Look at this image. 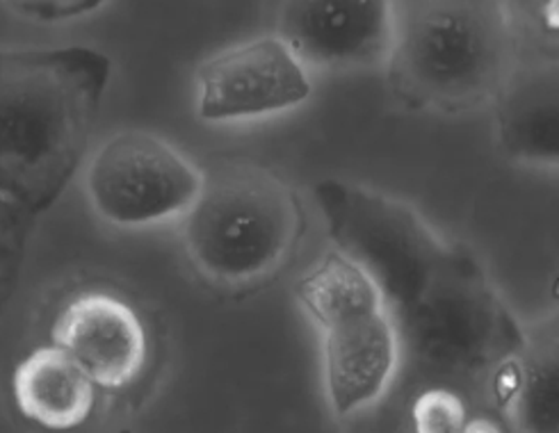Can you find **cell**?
<instances>
[{"label":"cell","mask_w":559,"mask_h":433,"mask_svg":"<svg viewBox=\"0 0 559 433\" xmlns=\"http://www.w3.org/2000/svg\"><path fill=\"white\" fill-rule=\"evenodd\" d=\"M313 199L332 249L374 284L400 351L409 349L427 368L475 372L523 349L527 328L487 267L409 203L349 181H322Z\"/></svg>","instance_id":"cell-1"},{"label":"cell","mask_w":559,"mask_h":433,"mask_svg":"<svg viewBox=\"0 0 559 433\" xmlns=\"http://www.w3.org/2000/svg\"><path fill=\"white\" fill-rule=\"evenodd\" d=\"M112 75L90 46L0 48V199L39 217L83 167Z\"/></svg>","instance_id":"cell-2"},{"label":"cell","mask_w":559,"mask_h":433,"mask_svg":"<svg viewBox=\"0 0 559 433\" xmlns=\"http://www.w3.org/2000/svg\"><path fill=\"white\" fill-rule=\"evenodd\" d=\"M519 62L521 19L512 0H393L381 71L406 110L466 115L491 106Z\"/></svg>","instance_id":"cell-3"},{"label":"cell","mask_w":559,"mask_h":433,"mask_svg":"<svg viewBox=\"0 0 559 433\" xmlns=\"http://www.w3.org/2000/svg\"><path fill=\"white\" fill-rule=\"evenodd\" d=\"M181 244L201 278L224 290L257 288L282 272L307 233L301 201L272 169L224 160L179 221Z\"/></svg>","instance_id":"cell-4"},{"label":"cell","mask_w":559,"mask_h":433,"mask_svg":"<svg viewBox=\"0 0 559 433\" xmlns=\"http://www.w3.org/2000/svg\"><path fill=\"white\" fill-rule=\"evenodd\" d=\"M295 294L322 336L324 390L332 413L345 420L370 409L386 395L402 353L370 276L329 249L299 276Z\"/></svg>","instance_id":"cell-5"},{"label":"cell","mask_w":559,"mask_h":433,"mask_svg":"<svg viewBox=\"0 0 559 433\" xmlns=\"http://www.w3.org/2000/svg\"><path fill=\"white\" fill-rule=\"evenodd\" d=\"M203 185V169L167 140L123 131L100 144L85 169L92 211L117 228L181 221Z\"/></svg>","instance_id":"cell-6"},{"label":"cell","mask_w":559,"mask_h":433,"mask_svg":"<svg viewBox=\"0 0 559 433\" xmlns=\"http://www.w3.org/2000/svg\"><path fill=\"white\" fill-rule=\"evenodd\" d=\"M311 94V71L276 35L222 48L203 60L194 75V108L206 123L286 115L307 104Z\"/></svg>","instance_id":"cell-7"},{"label":"cell","mask_w":559,"mask_h":433,"mask_svg":"<svg viewBox=\"0 0 559 433\" xmlns=\"http://www.w3.org/2000/svg\"><path fill=\"white\" fill-rule=\"evenodd\" d=\"M272 25L309 71L384 69L393 0H274Z\"/></svg>","instance_id":"cell-8"},{"label":"cell","mask_w":559,"mask_h":433,"mask_svg":"<svg viewBox=\"0 0 559 433\" xmlns=\"http://www.w3.org/2000/svg\"><path fill=\"white\" fill-rule=\"evenodd\" d=\"M53 345L100 390H123L146 363V330L133 305L110 292H83L58 313Z\"/></svg>","instance_id":"cell-9"},{"label":"cell","mask_w":559,"mask_h":433,"mask_svg":"<svg viewBox=\"0 0 559 433\" xmlns=\"http://www.w3.org/2000/svg\"><path fill=\"white\" fill-rule=\"evenodd\" d=\"M491 106L504 156L521 167L557 171V60L521 58Z\"/></svg>","instance_id":"cell-10"},{"label":"cell","mask_w":559,"mask_h":433,"mask_svg":"<svg viewBox=\"0 0 559 433\" xmlns=\"http://www.w3.org/2000/svg\"><path fill=\"white\" fill-rule=\"evenodd\" d=\"M12 397L19 413L46 431L83 426L96 406V386L69 356L56 347H41L16 365Z\"/></svg>","instance_id":"cell-11"},{"label":"cell","mask_w":559,"mask_h":433,"mask_svg":"<svg viewBox=\"0 0 559 433\" xmlns=\"http://www.w3.org/2000/svg\"><path fill=\"white\" fill-rule=\"evenodd\" d=\"M516 386L507 397L525 433H557V330L548 320L527 330L516 353Z\"/></svg>","instance_id":"cell-12"},{"label":"cell","mask_w":559,"mask_h":433,"mask_svg":"<svg viewBox=\"0 0 559 433\" xmlns=\"http://www.w3.org/2000/svg\"><path fill=\"white\" fill-rule=\"evenodd\" d=\"M35 228V217L10 206L5 199H0V315L5 313L12 301L21 269L25 263V249Z\"/></svg>","instance_id":"cell-13"},{"label":"cell","mask_w":559,"mask_h":433,"mask_svg":"<svg viewBox=\"0 0 559 433\" xmlns=\"http://www.w3.org/2000/svg\"><path fill=\"white\" fill-rule=\"evenodd\" d=\"M416 433H462L466 424L464 401L445 388H431L414 404Z\"/></svg>","instance_id":"cell-14"},{"label":"cell","mask_w":559,"mask_h":433,"mask_svg":"<svg viewBox=\"0 0 559 433\" xmlns=\"http://www.w3.org/2000/svg\"><path fill=\"white\" fill-rule=\"evenodd\" d=\"M8 3L12 5V10L28 19L58 23L85 16L108 3V0H8Z\"/></svg>","instance_id":"cell-15"},{"label":"cell","mask_w":559,"mask_h":433,"mask_svg":"<svg viewBox=\"0 0 559 433\" xmlns=\"http://www.w3.org/2000/svg\"><path fill=\"white\" fill-rule=\"evenodd\" d=\"M521 25L530 23L539 35H557V0H512Z\"/></svg>","instance_id":"cell-16"},{"label":"cell","mask_w":559,"mask_h":433,"mask_svg":"<svg viewBox=\"0 0 559 433\" xmlns=\"http://www.w3.org/2000/svg\"><path fill=\"white\" fill-rule=\"evenodd\" d=\"M462 433H502L491 420H466Z\"/></svg>","instance_id":"cell-17"}]
</instances>
